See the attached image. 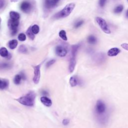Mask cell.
<instances>
[{
	"label": "cell",
	"instance_id": "obj_6",
	"mask_svg": "<svg viewBox=\"0 0 128 128\" xmlns=\"http://www.w3.org/2000/svg\"><path fill=\"white\" fill-rule=\"evenodd\" d=\"M19 25V20H14L10 19L8 22V26L10 29L11 35L14 36L16 35L18 30V26Z\"/></svg>",
	"mask_w": 128,
	"mask_h": 128
},
{
	"label": "cell",
	"instance_id": "obj_1",
	"mask_svg": "<svg viewBox=\"0 0 128 128\" xmlns=\"http://www.w3.org/2000/svg\"><path fill=\"white\" fill-rule=\"evenodd\" d=\"M107 110L105 102L102 100H98L95 105L94 112L98 122L102 125L106 124L108 122V116Z\"/></svg>",
	"mask_w": 128,
	"mask_h": 128
},
{
	"label": "cell",
	"instance_id": "obj_27",
	"mask_svg": "<svg viewBox=\"0 0 128 128\" xmlns=\"http://www.w3.org/2000/svg\"><path fill=\"white\" fill-rule=\"evenodd\" d=\"M84 22V21L82 20H80L76 22L74 24V28H80V26H82Z\"/></svg>",
	"mask_w": 128,
	"mask_h": 128
},
{
	"label": "cell",
	"instance_id": "obj_2",
	"mask_svg": "<svg viewBox=\"0 0 128 128\" xmlns=\"http://www.w3.org/2000/svg\"><path fill=\"white\" fill-rule=\"evenodd\" d=\"M75 6L76 4L74 2L67 4L62 10L56 13L54 16V18L55 19H60L67 17L72 12L75 7Z\"/></svg>",
	"mask_w": 128,
	"mask_h": 128
},
{
	"label": "cell",
	"instance_id": "obj_35",
	"mask_svg": "<svg viewBox=\"0 0 128 128\" xmlns=\"http://www.w3.org/2000/svg\"><path fill=\"white\" fill-rule=\"evenodd\" d=\"M18 0H10V1L12 2H17V1H18Z\"/></svg>",
	"mask_w": 128,
	"mask_h": 128
},
{
	"label": "cell",
	"instance_id": "obj_4",
	"mask_svg": "<svg viewBox=\"0 0 128 128\" xmlns=\"http://www.w3.org/2000/svg\"><path fill=\"white\" fill-rule=\"evenodd\" d=\"M80 47V44H76L72 46V54L71 58L70 61L68 70L70 72H73L74 70L76 64V56L78 51Z\"/></svg>",
	"mask_w": 128,
	"mask_h": 128
},
{
	"label": "cell",
	"instance_id": "obj_16",
	"mask_svg": "<svg viewBox=\"0 0 128 128\" xmlns=\"http://www.w3.org/2000/svg\"><path fill=\"white\" fill-rule=\"evenodd\" d=\"M40 101L45 106H50L52 104L51 100L46 96H42L40 98Z\"/></svg>",
	"mask_w": 128,
	"mask_h": 128
},
{
	"label": "cell",
	"instance_id": "obj_12",
	"mask_svg": "<svg viewBox=\"0 0 128 128\" xmlns=\"http://www.w3.org/2000/svg\"><path fill=\"white\" fill-rule=\"evenodd\" d=\"M82 83L78 78L76 76H72L70 78V84L72 86H75L78 84H80Z\"/></svg>",
	"mask_w": 128,
	"mask_h": 128
},
{
	"label": "cell",
	"instance_id": "obj_14",
	"mask_svg": "<svg viewBox=\"0 0 128 128\" xmlns=\"http://www.w3.org/2000/svg\"><path fill=\"white\" fill-rule=\"evenodd\" d=\"M25 78H26V76L23 73H22L20 74H18L15 76L14 79V82L15 84H18L20 83L22 79L24 80Z\"/></svg>",
	"mask_w": 128,
	"mask_h": 128
},
{
	"label": "cell",
	"instance_id": "obj_5",
	"mask_svg": "<svg viewBox=\"0 0 128 128\" xmlns=\"http://www.w3.org/2000/svg\"><path fill=\"white\" fill-rule=\"evenodd\" d=\"M96 20L103 32L107 34L110 33V30L105 20L101 17L97 16L96 18Z\"/></svg>",
	"mask_w": 128,
	"mask_h": 128
},
{
	"label": "cell",
	"instance_id": "obj_22",
	"mask_svg": "<svg viewBox=\"0 0 128 128\" xmlns=\"http://www.w3.org/2000/svg\"><path fill=\"white\" fill-rule=\"evenodd\" d=\"M59 36L62 39L64 40H68V38L66 36V32L64 30H61L60 31L59 34H58Z\"/></svg>",
	"mask_w": 128,
	"mask_h": 128
},
{
	"label": "cell",
	"instance_id": "obj_11",
	"mask_svg": "<svg viewBox=\"0 0 128 128\" xmlns=\"http://www.w3.org/2000/svg\"><path fill=\"white\" fill-rule=\"evenodd\" d=\"M106 58L104 54L99 53L94 56V60L96 62L99 64H101L105 61Z\"/></svg>",
	"mask_w": 128,
	"mask_h": 128
},
{
	"label": "cell",
	"instance_id": "obj_21",
	"mask_svg": "<svg viewBox=\"0 0 128 128\" xmlns=\"http://www.w3.org/2000/svg\"><path fill=\"white\" fill-rule=\"evenodd\" d=\"M26 34L27 35V36H28V37L32 40H34L35 36H34V34L32 32V29H31V26L29 27L28 30L26 31Z\"/></svg>",
	"mask_w": 128,
	"mask_h": 128
},
{
	"label": "cell",
	"instance_id": "obj_7",
	"mask_svg": "<svg viewBox=\"0 0 128 128\" xmlns=\"http://www.w3.org/2000/svg\"><path fill=\"white\" fill-rule=\"evenodd\" d=\"M32 8V4L28 1L24 0V1H23L20 4V9L22 12L25 13H28L30 12Z\"/></svg>",
	"mask_w": 128,
	"mask_h": 128
},
{
	"label": "cell",
	"instance_id": "obj_18",
	"mask_svg": "<svg viewBox=\"0 0 128 128\" xmlns=\"http://www.w3.org/2000/svg\"><path fill=\"white\" fill-rule=\"evenodd\" d=\"M87 42L90 44H94L97 42V39L94 35H90L87 38Z\"/></svg>",
	"mask_w": 128,
	"mask_h": 128
},
{
	"label": "cell",
	"instance_id": "obj_37",
	"mask_svg": "<svg viewBox=\"0 0 128 128\" xmlns=\"http://www.w3.org/2000/svg\"></svg>",
	"mask_w": 128,
	"mask_h": 128
},
{
	"label": "cell",
	"instance_id": "obj_26",
	"mask_svg": "<svg viewBox=\"0 0 128 128\" xmlns=\"http://www.w3.org/2000/svg\"><path fill=\"white\" fill-rule=\"evenodd\" d=\"M18 38L20 41L24 42L26 40V35L24 33H20L18 34Z\"/></svg>",
	"mask_w": 128,
	"mask_h": 128
},
{
	"label": "cell",
	"instance_id": "obj_33",
	"mask_svg": "<svg viewBox=\"0 0 128 128\" xmlns=\"http://www.w3.org/2000/svg\"><path fill=\"white\" fill-rule=\"evenodd\" d=\"M69 122H70V121H69V120H68V119L65 118V119H64V120H63V121H62V124H63L64 125V126H66L67 124H68L69 123Z\"/></svg>",
	"mask_w": 128,
	"mask_h": 128
},
{
	"label": "cell",
	"instance_id": "obj_31",
	"mask_svg": "<svg viewBox=\"0 0 128 128\" xmlns=\"http://www.w3.org/2000/svg\"><path fill=\"white\" fill-rule=\"evenodd\" d=\"M121 46L124 50L128 51V44L127 43H123L121 44Z\"/></svg>",
	"mask_w": 128,
	"mask_h": 128
},
{
	"label": "cell",
	"instance_id": "obj_30",
	"mask_svg": "<svg viewBox=\"0 0 128 128\" xmlns=\"http://www.w3.org/2000/svg\"><path fill=\"white\" fill-rule=\"evenodd\" d=\"M106 1H107V0H99V2H98L99 6L102 8L104 7V6Z\"/></svg>",
	"mask_w": 128,
	"mask_h": 128
},
{
	"label": "cell",
	"instance_id": "obj_24",
	"mask_svg": "<svg viewBox=\"0 0 128 128\" xmlns=\"http://www.w3.org/2000/svg\"><path fill=\"white\" fill-rule=\"evenodd\" d=\"M31 29L32 30V32L34 34H38L39 32L40 31V28L38 26L37 24H34L32 26H31Z\"/></svg>",
	"mask_w": 128,
	"mask_h": 128
},
{
	"label": "cell",
	"instance_id": "obj_3",
	"mask_svg": "<svg viewBox=\"0 0 128 128\" xmlns=\"http://www.w3.org/2000/svg\"><path fill=\"white\" fill-rule=\"evenodd\" d=\"M35 98V93L32 91H30L26 94V96H21L16 99V100L23 105L26 106H32L34 104Z\"/></svg>",
	"mask_w": 128,
	"mask_h": 128
},
{
	"label": "cell",
	"instance_id": "obj_9",
	"mask_svg": "<svg viewBox=\"0 0 128 128\" xmlns=\"http://www.w3.org/2000/svg\"><path fill=\"white\" fill-rule=\"evenodd\" d=\"M60 0H44V6L47 9L54 8L59 2Z\"/></svg>",
	"mask_w": 128,
	"mask_h": 128
},
{
	"label": "cell",
	"instance_id": "obj_36",
	"mask_svg": "<svg viewBox=\"0 0 128 128\" xmlns=\"http://www.w3.org/2000/svg\"><path fill=\"white\" fill-rule=\"evenodd\" d=\"M1 18H0V23H1Z\"/></svg>",
	"mask_w": 128,
	"mask_h": 128
},
{
	"label": "cell",
	"instance_id": "obj_19",
	"mask_svg": "<svg viewBox=\"0 0 128 128\" xmlns=\"http://www.w3.org/2000/svg\"><path fill=\"white\" fill-rule=\"evenodd\" d=\"M18 44V42L16 40H10L8 44V46L10 48L14 50L16 48Z\"/></svg>",
	"mask_w": 128,
	"mask_h": 128
},
{
	"label": "cell",
	"instance_id": "obj_10",
	"mask_svg": "<svg viewBox=\"0 0 128 128\" xmlns=\"http://www.w3.org/2000/svg\"><path fill=\"white\" fill-rule=\"evenodd\" d=\"M56 54L59 56H64L67 54V50L66 48L62 46L59 45L56 46L55 49Z\"/></svg>",
	"mask_w": 128,
	"mask_h": 128
},
{
	"label": "cell",
	"instance_id": "obj_29",
	"mask_svg": "<svg viewBox=\"0 0 128 128\" xmlns=\"http://www.w3.org/2000/svg\"><path fill=\"white\" fill-rule=\"evenodd\" d=\"M54 62H55V60H51L48 61V62H46V66L47 68L50 67V66H51L52 64H54Z\"/></svg>",
	"mask_w": 128,
	"mask_h": 128
},
{
	"label": "cell",
	"instance_id": "obj_34",
	"mask_svg": "<svg viewBox=\"0 0 128 128\" xmlns=\"http://www.w3.org/2000/svg\"><path fill=\"white\" fill-rule=\"evenodd\" d=\"M126 16L127 18H128V10L126 12Z\"/></svg>",
	"mask_w": 128,
	"mask_h": 128
},
{
	"label": "cell",
	"instance_id": "obj_25",
	"mask_svg": "<svg viewBox=\"0 0 128 128\" xmlns=\"http://www.w3.org/2000/svg\"><path fill=\"white\" fill-rule=\"evenodd\" d=\"M18 52L20 53L26 54L28 52V48L24 45H20L18 48Z\"/></svg>",
	"mask_w": 128,
	"mask_h": 128
},
{
	"label": "cell",
	"instance_id": "obj_17",
	"mask_svg": "<svg viewBox=\"0 0 128 128\" xmlns=\"http://www.w3.org/2000/svg\"><path fill=\"white\" fill-rule=\"evenodd\" d=\"M10 18L14 20H19L20 15L19 13L15 11H10L9 13Z\"/></svg>",
	"mask_w": 128,
	"mask_h": 128
},
{
	"label": "cell",
	"instance_id": "obj_28",
	"mask_svg": "<svg viewBox=\"0 0 128 128\" xmlns=\"http://www.w3.org/2000/svg\"><path fill=\"white\" fill-rule=\"evenodd\" d=\"M10 64L8 63L3 62L0 64V69H6L10 68Z\"/></svg>",
	"mask_w": 128,
	"mask_h": 128
},
{
	"label": "cell",
	"instance_id": "obj_8",
	"mask_svg": "<svg viewBox=\"0 0 128 128\" xmlns=\"http://www.w3.org/2000/svg\"><path fill=\"white\" fill-rule=\"evenodd\" d=\"M34 69V76L33 78V82L35 84H38L40 79V65L38 64L36 66H33Z\"/></svg>",
	"mask_w": 128,
	"mask_h": 128
},
{
	"label": "cell",
	"instance_id": "obj_13",
	"mask_svg": "<svg viewBox=\"0 0 128 128\" xmlns=\"http://www.w3.org/2000/svg\"><path fill=\"white\" fill-rule=\"evenodd\" d=\"M120 50L118 48H110L108 52V56L110 57L116 56L120 52Z\"/></svg>",
	"mask_w": 128,
	"mask_h": 128
},
{
	"label": "cell",
	"instance_id": "obj_15",
	"mask_svg": "<svg viewBox=\"0 0 128 128\" xmlns=\"http://www.w3.org/2000/svg\"><path fill=\"white\" fill-rule=\"evenodd\" d=\"M0 56L4 58H10V54L8 53V50L5 47H2L0 48Z\"/></svg>",
	"mask_w": 128,
	"mask_h": 128
},
{
	"label": "cell",
	"instance_id": "obj_32",
	"mask_svg": "<svg viewBox=\"0 0 128 128\" xmlns=\"http://www.w3.org/2000/svg\"><path fill=\"white\" fill-rule=\"evenodd\" d=\"M5 5V0H0V9L4 7Z\"/></svg>",
	"mask_w": 128,
	"mask_h": 128
},
{
	"label": "cell",
	"instance_id": "obj_20",
	"mask_svg": "<svg viewBox=\"0 0 128 128\" xmlns=\"http://www.w3.org/2000/svg\"><path fill=\"white\" fill-rule=\"evenodd\" d=\"M8 85V82L5 79H0V89L4 90L6 88Z\"/></svg>",
	"mask_w": 128,
	"mask_h": 128
},
{
	"label": "cell",
	"instance_id": "obj_23",
	"mask_svg": "<svg viewBox=\"0 0 128 128\" xmlns=\"http://www.w3.org/2000/svg\"><path fill=\"white\" fill-rule=\"evenodd\" d=\"M124 10V6L122 4L116 6L114 10V12L116 14H118Z\"/></svg>",
	"mask_w": 128,
	"mask_h": 128
}]
</instances>
